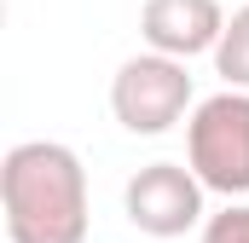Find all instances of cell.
I'll return each mask as SVG.
<instances>
[{
  "label": "cell",
  "mask_w": 249,
  "mask_h": 243,
  "mask_svg": "<svg viewBox=\"0 0 249 243\" xmlns=\"http://www.w3.org/2000/svg\"><path fill=\"white\" fill-rule=\"evenodd\" d=\"M0 208L12 243H87V168L58 139H23L0 162Z\"/></svg>",
  "instance_id": "6da1fadb"
},
{
  "label": "cell",
  "mask_w": 249,
  "mask_h": 243,
  "mask_svg": "<svg viewBox=\"0 0 249 243\" xmlns=\"http://www.w3.org/2000/svg\"><path fill=\"white\" fill-rule=\"evenodd\" d=\"M186 168L214 197H249V93H209L186 122Z\"/></svg>",
  "instance_id": "7a4b0ae2"
},
{
  "label": "cell",
  "mask_w": 249,
  "mask_h": 243,
  "mask_svg": "<svg viewBox=\"0 0 249 243\" xmlns=\"http://www.w3.org/2000/svg\"><path fill=\"white\" fill-rule=\"evenodd\" d=\"M191 110H197V93H191V69L180 58L133 52L110 75V116L139 139H157V133L191 122Z\"/></svg>",
  "instance_id": "3957f363"
},
{
  "label": "cell",
  "mask_w": 249,
  "mask_h": 243,
  "mask_svg": "<svg viewBox=\"0 0 249 243\" xmlns=\"http://www.w3.org/2000/svg\"><path fill=\"white\" fill-rule=\"evenodd\" d=\"M203 180L191 174L186 162H145L122 191V208H127V226L145 232V238H186L209 220L203 208Z\"/></svg>",
  "instance_id": "277c9868"
},
{
  "label": "cell",
  "mask_w": 249,
  "mask_h": 243,
  "mask_svg": "<svg viewBox=\"0 0 249 243\" xmlns=\"http://www.w3.org/2000/svg\"><path fill=\"white\" fill-rule=\"evenodd\" d=\"M139 35H145V52H162V58H214L220 35H226V6L220 0H145L139 6Z\"/></svg>",
  "instance_id": "5b68a950"
},
{
  "label": "cell",
  "mask_w": 249,
  "mask_h": 243,
  "mask_svg": "<svg viewBox=\"0 0 249 243\" xmlns=\"http://www.w3.org/2000/svg\"><path fill=\"white\" fill-rule=\"evenodd\" d=\"M214 75L232 87V93H249V6H238L226 17V35L214 47Z\"/></svg>",
  "instance_id": "8992f818"
},
{
  "label": "cell",
  "mask_w": 249,
  "mask_h": 243,
  "mask_svg": "<svg viewBox=\"0 0 249 243\" xmlns=\"http://www.w3.org/2000/svg\"><path fill=\"white\" fill-rule=\"evenodd\" d=\"M203 243H249V203H226L203 220Z\"/></svg>",
  "instance_id": "52a82bcc"
}]
</instances>
